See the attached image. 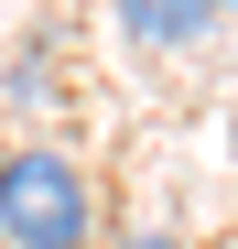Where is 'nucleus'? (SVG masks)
<instances>
[{
  "instance_id": "4",
  "label": "nucleus",
  "mask_w": 238,
  "mask_h": 249,
  "mask_svg": "<svg viewBox=\"0 0 238 249\" xmlns=\"http://www.w3.org/2000/svg\"><path fill=\"white\" fill-rule=\"evenodd\" d=\"M217 11H238V0H217Z\"/></svg>"
},
{
  "instance_id": "3",
  "label": "nucleus",
  "mask_w": 238,
  "mask_h": 249,
  "mask_svg": "<svg viewBox=\"0 0 238 249\" xmlns=\"http://www.w3.org/2000/svg\"><path fill=\"white\" fill-rule=\"evenodd\" d=\"M108 249H184V238H163V228H130V238H108Z\"/></svg>"
},
{
  "instance_id": "2",
  "label": "nucleus",
  "mask_w": 238,
  "mask_h": 249,
  "mask_svg": "<svg viewBox=\"0 0 238 249\" xmlns=\"http://www.w3.org/2000/svg\"><path fill=\"white\" fill-rule=\"evenodd\" d=\"M206 22H217V0H119V33H130V44H152V54L195 44Z\"/></svg>"
},
{
  "instance_id": "5",
  "label": "nucleus",
  "mask_w": 238,
  "mask_h": 249,
  "mask_svg": "<svg viewBox=\"0 0 238 249\" xmlns=\"http://www.w3.org/2000/svg\"><path fill=\"white\" fill-rule=\"evenodd\" d=\"M217 249H238V238H217Z\"/></svg>"
},
{
  "instance_id": "1",
  "label": "nucleus",
  "mask_w": 238,
  "mask_h": 249,
  "mask_svg": "<svg viewBox=\"0 0 238 249\" xmlns=\"http://www.w3.org/2000/svg\"><path fill=\"white\" fill-rule=\"evenodd\" d=\"M0 249H98V174L54 141L0 152Z\"/></svg>"
}]
</instances>
